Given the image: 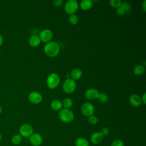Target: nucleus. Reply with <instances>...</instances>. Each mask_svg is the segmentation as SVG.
I'll return each mask as SVG.
<instances>
[{
	"instance_id": "nucleus-9",
	"label": "nucleus",
	"mask_w": 146,
	"mask_h": 146,
	"mask_svg": "<svg viewBox=\"0 0 146 146\" xmlns=\"http://www.w3.org/2000/svg\"><path fill=\"white\" fill-rule=\"evenodd\" d=\"M52 35V33L50 30L44 29L40 33L39 37L40 39V41L45 43H48L51 40Z\"/></svg>"
},
{
	"instance_id": "nucleus-24",
	"label": "nucleus",
	"mask_w": 146,
	"mask_h": 146,
	"mask_svg": "<svg viewBox=\"0 0 146 146\" xmlns=\"http://www.w3.org/2000/svg\"><path fill=\"white\" fill-rule=\"evenodd\" d=\"M68 21L71 24L75 25L77 23V22L78 21V17L75 14L70 15L69 18H68Z\"/></svg>"
},
{
	"instance_id": "nucleus-16",
	"label": "nucleus",
	"mask_w": 146,
	"mask_h": 146,
	"mask_svg": "<svg viewBox=\"0 0 146 146\" xmlns=\"http://www.w3.org/2000/svg\"><path fill=\"white\" fill-rule=\"evenodd\" d=\"M80 7L83 10H88L92 6V1L83 0L80 2Z\"/></svg>"
},
{
	"instance_id": "nucleus-27",
	"label": "nucleus",
	"mask_w": 146,
	"mask_h": 146,
	"mask_svg": "<svg viewBox=\"0 0 146 146\" xmlns=\"http://www.w3.org/2000/svg\"><path fill=\"white\" fill-rule=\"evenodd\" d=\"M111 146H124V144L122 140L116 139L112 142Z\"/></svg>"
},
{
	"instance_id": "nucleus-21",
	"label": "nucleus",
	"mask_w": 146,
	"mask_h": 146,
	"mask_svg": "<svg viewBox=\"0 0 146 146\" xmlns=\"http://www.w3.org/2000/svg\"><path fill=\"white\" fill-rule=\"evenodd\" d=\"M72 100H71V99L69 98H65L62 103V106H63V107H64V108L66 109H69L70 108H71L72 106Z\"/></svg>"
},
{
	"instance_id": "nucleus-13",
	"label": "nucleus",
	"mask_w": 146,
	"mask_h": 146,
	"mask_svg": "<svg viewBox=\"0 0 146 146\" xmlns=\"http://www.w3.org/2000/svg\"><path fill=\"white\" fill-rule=\"evenodd\" d=\"M129 102L132 106L137 107L141 103V98L137 94H132L129 97Z\"/></svg>"
},
{
	"instance_id": "nucleus-5",
	"label": "nucleus",
	"mask_w": 146,
	"mask_h": 146,
	"mask_svg": "<svg viewBox=\"0 0 146 146\" xmlns=\"http://www.w3.org/2000/svg\"><path fill=\"white\" fill-rule=\"evenodd\" d=\"M78 2L76 0H69L64 5L65 11L70 15L74 14L78 9Z\"/></svg>"
},
{
	"instance_id": "nucleus-30",
	"label": "nucleus",
	"mask_w": 146,
	"mask_h": 146,
	"mask_svg": "<svg viewBox=\"0 0 146 146\" xmlns=\"http://www.w3.org/2000/svg\"><path fill=\"white\" fill-rule=\"evenodd\" d=\"M62 3H63V1L62 0H55V1H53L54 5L55 6H61Z\"/></svg>"
},
{
	"instance_id": "nucleus-8",
	"label": "nucleus",
	"mask_w": 146,
	"mask_h": 146,
	"mask_svg": "<svg viewBox=\"0 0 146 146\" xmlns=\"http://www.w3.org/2000/svg\"><path fill=\"white\" fill-rule=\"evenodd\" d=\"M29 140L33 146H39L43 142V137L39 133H33L29 137Z\"/></svg>"
},
{
	"instance_id": "nucleus-4",
	"label": "nucleus",
	"mask_w": 146,
	"mask_h": 146,
	"mask_svg": "<svg viewBox=\"0 0 146 146\" xmlns=\"http://www.w3.org/2000/svg\"><path fill=\"white\" fill-rule=\"evenodd\" d=\"M76 84L74 80L68 78L63 83L62 88L63 91L67 94H71L76 89Z\"/></svg>"
},
{
	"instance_id": "nucleus-19",
	"label": "nucleus",
	"mask_w": 146,
	"mask_h": 146,
	"mask_svg": "<svg viewBox=\"0 0 146 146\" xmlns=\"http://www.w3.org/2000/svg\"><path fill=\"white\" fill-rule=\"evenodd\" d=\"M22 141V137L19 134H15L11 137V143L15 145H19Z\"/></svg>"
},
{
	"instance_id": "nucleus-33",
	"label": "nucleus",
	"mask_w": 146,
	"mask_h": 146,
	"mask_svg": "<svg viewBox=\"0 0 146 146\" xmlns=\"http://www.w3.org/2000/svg\"><path fill=\"white\" fill-rule=\"evenodd\" d=\"M3 37L0 34V46L3 43Z\"/></svg>"
},
{
	"instance_id": "nucleus-29",
	"label": "nucleus",
	"mask_w": 146,
	"mask_h": 146,
	"mask_svg": "<svg viewBox=\"0 0 146 146\" xmlns=\"http://www.w3.org/2000/svg\"><path fill=\"white\" fill-rule=\"evenodd\" d=\"M116 13H117V14L119 15H123V14H125L124 10H123L120 7H119V8L117 9V10H116Z\"/></svg>"
},
{
	"instance_id": "nucleus-12",
	"label": "nucleus",
	"mask_w": 146,
	"mask_h": 146,
	"mask_svg": "<svg viewBox=\"0 0 146 146\" xmlns=\"http://www.w3.org/2000/svg\"><path fill=\"white\" fill-rule=\"evenodd\" d=\"M103 139V136L100 132H95L93 133L91 136V141L92 144L97 145L100 144Z\"/></svg>"
},
{
	"instance_id": "nucleus-26",
	"label": "nucleus",
	"mask_w": 146,
	"mask_h": 146,
	"mask_svg": "<svg viewBox=\"0 0 146 146\" xmlns=\"http://www.w3.org/2000/svg\"><path fill=\"white\" fill-rule=\"evenodd\" d=\"M88 122H89V123H90V124H91V125H95V124H96L98 123V117H97L96 116L92 115L88 117Z\"/></svg>"
},
{
	"instance_id": "nucleus-6",
	"label": "nucleus",
	"mask_w": 146,
	"mask_h": 146,
	"mask_svg": "<svg viewBox=\"0 0 146 146\" xmlns=\"http://www.w3.org/2000/svg\"><path fill=\"white\" fill-rule=\"evenodd\" d=\"M19 135L23 137H29L33 133V128L31 125L26 123L19 128Z\"/></svg>"
},
{
	"instance_id": "nucleus-32",
	"label": "nucleus",
	"mask_w": 146,
	"mask_h": 146,
	"mask_svg": "<svg viewBox=\"0 0 146 146\" xmlns=\"http://www.w3.org/2000/svg\"><path fill=\"white\" fill-rule=\"evenodd\" d=\"M145 6H146V1L144 0L143 2V4H142V7H143V9L144 10V11H145V9H146Z\"/></svg>"
},
{
	"instance_id": "nucleus-15",
	"label": "nucleus",
	"mask_w": 146,
	"mask_h": 146,
	"mask_svg": "<svg viewBox=\"0 0 146 146\" xmlns=\"http://www.w3.org/2000/svg\"><path fill=\"white\" fill-rule=\"evenodd\" d=\"M82 76V71L79 68H74L71 72V76L72 78V79L73 80L79 79L81 78Z\"/></svg>"
},
{
	"instance_id": "nucleus-17",
	"label": "nucleus",
	"mask_w": 146,
	"mask_h": 146,
	"mask_svg": "<svg viewBox=\"0 0 146 146\" xmlns=\"http://www.w3.org/2000/svg\"><path fill=\"white\" fill-rule=\"evenodd\" d=\"M50 107L53 110L58 111L62 108V103L58 99H55L51 102Z\"/></svg>"
},
{
	"instance_id": "nucleus-18",
	"label": "nucleus",
	"mask_w": 146,
	"mask_h": 146,
	"mask_svg": "<svg viewBox=\"0 0 146 146\" xmlns=\"http://www.w3.org/2000/svg\"><path fill=\"white\" fill-rule=\"evenodd\" d=\"M75 145V146H89V143L86 139L80 137L76 139Z\"/></svg>"
},
{
	"instance_id": "nucleus-14",
	"label": "nucleus",
	"mask_w": 146,
	"mask_h": 146,
	"mask_svg": "<svg viewBox=\"0 0 146 146\" xmlns=\"http://www.w3.org/2000/svg\"><path fill=\"white\" fill-rule=\"evenodd\" d=\"M29 43L32 47H37L40 43V39L39 37L36 35H32L29 38Z\"/></svg>"
},
{
	"instance_id": "nucleus-1",
	"label": "nucleus",
	"mask_w": 146,
	"mask_h": 146,
	"mask_svg": "<svg viewBox=\"0 0 146 146\" xmlns=\"http://www.w3.org/2000/svg\"><path fill=\"white\" fill-rule=\"evenodd\" d=\"M60 51V46L58 42H49L44 47V53L50 57H55Z\"/></svg>"
},
{
	"instance_id": "nucleus-28",
	"label": "nucleus",
	"mask_w": 146,
	"mask_h": 146,
	"mask_svg": "<svg viewBox=\"0 0 146 146\" xmlns=\"http://www.w3.org/2000/svg\"><path fill=\"white\" fill-rule=\"evenodd\" d=\"M101 133V134L102 135V136L104 137V136H107L108 134H109V132H110V131H109V129L107 127H103L102 130L100 131V132Z\"/></svg>"
},
{
	"instance_id": "nucleus-10",
	"label": "nucleus",
	"mask_w": 146,
	"mask_h": 146,
	"mask_svg": "<svg viewBox=\"0 0 146 146\" xmlns=\"http://www.w3.org/2000/svg\"><path fill=\"white\" fill-rule=\"evenodd\" d=\"M29 101L33 104H39L42 100V95L36 91H33L30 92L28 96Z\"/></svg>"
},
{
	"instance_id": "nucleus-11",
	"label": "nucleus",
	"mask_w": 146,
	"mask_h": 146,
	"mask_svg": "<svg viewBox=\"0 0 146 146\" xmlns=\"http://www.w3.org/2000/svg\"><path fill=\"white\" fill-rule=\"evenodd\" d=\"M85 97L88 100H95L98 99L99 92L95 88H89L85 92Z\"/></svg>"
},
{
	"instance_id": "nucleus-22",
	"label": "nucleus",
	"mask_w": 146,
	"mask_h": 146,
	"mask_svg": "<svg viewBox=\"0 0 146 146\" xmlns=\"http://www.w3.org/2000/svg\"><path fill=\"white\" fill-rule=\"evenodd\" d=\"M98 99L102 103H106L108 100V96L105 93H99Z\"/></svg>"
},
{
	"instance_id": "nucleus-34",
	"label": "nucleus",
	"mask_w": 146,
	"mask_h": 146,
	"mask_svg": "<svg viewBox=\"0 0 146 146\" xmlns=\"http://www.w3.org/2000/svg\"><path fill=\"white\" fill-rule=\"evenodd\" d=\"M2 135L0 133V141L2 140Z\"/></svg>"
},
{
	"instance_id": "nucleus-7",
	"label": "nucleus",
	"mask_w": 146,
	"mask_h": 146,
	"mask_svg": "<svg viewBox=\"0 0 146 146\" xmlns=\"http://www.w3.org/2000/svg\"><path fill=\"white\" fill-rule=\"evenodd\" d=\"M94 106L90 102L84 103L81 107V111L82 113L84 116L88 117L94 114Z\"/></svg>"
},
{
	"instance_id": "nucleus-31",
	"label": "nucleus",
	"mask_w": 146,
	"mask_h": 146,
	"mask_svg": "<svg viewBox=\"0 0 146 146\" xmlns=\"http://www.w3.org/2000/svg\"><path fill=\"white\" fill-rule=\"evenodd\" d=\"M141 102H143V104H145L146 103V94L144 93L142 96H141Z\"/></svg>"
},
{
	"instance_id": "nucleus-20",
	"label": "nucleus",
	"mask_w": 146,
	"mask_h": 146,
	"mask_svg": "<svg viewBox=\"0 0 146 146\" xmlns=\"http://www.w3.org/2000/svg\"><path fill=\"white\" fill-rule=\"evenodd\" d=\"M145 71V68L143 65H137L133 68V73L135 75L139 76L142 75Z\"/></svg>"
},
{
	"instance_id": "nucleus-35",
	"label": "nucleus",
	"mask_w": 146,
	"mask_h": 146,
	"mask_svg": "<svg viewBox=\"0 0 146 146\" xmlns=\"http://www.w3.org/2000/svg\"><path fill=\"white\" fill-rule=\"evenodd\" d=\"M2 111V107H1V106H0V114L1 113Z\"/></svg>"
},
{
	"instance_id": "nucleus-36",
	"label": "nucleus",
	"mask_w": 146,
	"mask_h": 146,
	"mask_svg": "<svg viewBox=\"0 0 146 146\" xmlns=\"http://www.w3.org/2000/svg\"><path fill=\"white\" fill-rule=\"evenodd\" d=\"M0 55H1V51H0Z\"/></svg>"
},
{
	"instance_id": "nucleus-23",
	"label": "nucleus",
	"mask_w": 146,
	"mask_h": 146,
	"mask_svg": "<svg viewBox=\"0 0 146 146\" xmlns=\"http://www.w3.org/2000/svg\"><path fill=\"white\" fill-rule=\"evenodd\" d=\"M120 7L124 10L125 14L128 13L131 10V5L127 2H123L121 3Z\"/></svg>"
},
{
	"instance_id": "nucleus-3",
	"label": "nucleus",
	"mask_w": 146,
	"mask_h": 146,
	"mask_svg": "<svg viewBox=\"0 0 146 146\" xmlns=\"http://www.w3.org/2000/svg\"><path fill=\"white\" fill-rule=\"evenodd\" d=\"M60 82L59 76L56 73H51L46 79V84L50 89L56 88Z\"/></svg>"
},
{
	"instance_id": "nucleus-25",
	"label": "nucleus",
	"mask_w": 146,
	"mask_h": 146,
	"mask_svg": "<svg viewBox=\"0 0 146 146\" xmlns=\"http://www.w3.org/2000/svg\"><path fill=\"white\" fill-rule=\"evenodd\" d=\"M110 5L115 7V8H119V7H120L122 2L120 0H111L110 1Z\"/></svg>"
},
{
	"instance_id": "nucleus-2",
	"label": "nucleus",
	"mask_w": 146,
	"mask_h": 146,
	"mask_svg": "<svg viewBox=\"0 0 146 146\" xmlns=\"http://www.w3.org/2000/svg\"><path fill=\"white\" fill-rule=\"evenodd\" d=\"M59 118L63 123H68L73 121L74 119V113L69 109L64 108L61 110L59 113Z\"/></svg>"
}]
</instances>
